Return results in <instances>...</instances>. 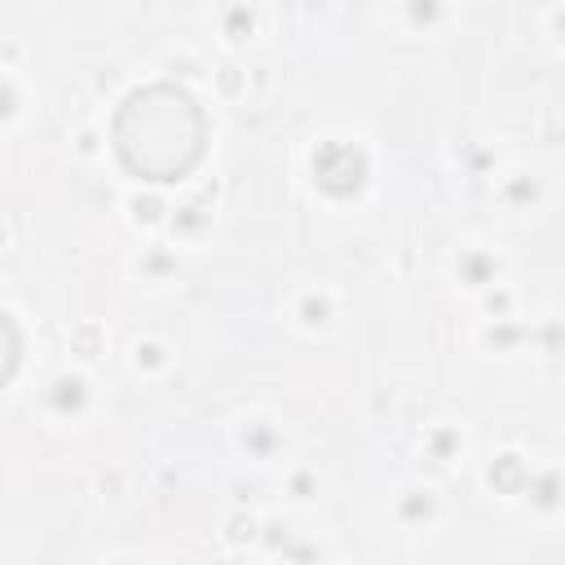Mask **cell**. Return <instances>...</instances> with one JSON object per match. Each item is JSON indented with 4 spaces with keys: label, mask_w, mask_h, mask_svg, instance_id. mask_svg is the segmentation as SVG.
<instances>
[{
    "label": "cell",
    "mask_w": 565,
    "mask_h": 565,
    "mask_svg": "<svg viewBox=\"0 0 565 565\" xmlns=\"http://www.w3.org/2000/svg\"><path fill=\"white\" fill-rule=\"evenodd\" d=\"M203 110L177 84H146L115 110V150L128 172L146 181H177L203 154Z\"/></svg>",
    "instance_id": "cell-1"
}]
</instances>
